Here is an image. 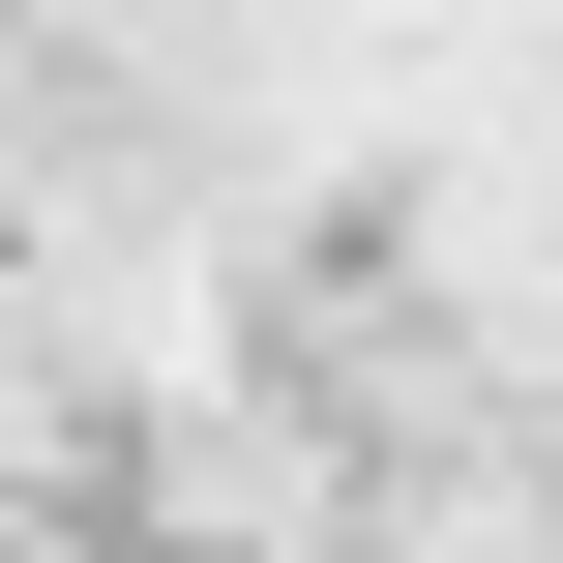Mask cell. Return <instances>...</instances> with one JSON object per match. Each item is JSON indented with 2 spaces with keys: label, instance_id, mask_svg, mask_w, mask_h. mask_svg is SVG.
Instances as JSON below:
<instances>
[{
  "label": "cell",
  "instance_id": "1",
  "mask_svg": "<svg viewBox=\"0 0 563 563\" xmlns=\"http://www.w3.org/2000/svg\"><path fill=\"white\" fill-rule=\"evenodd\" d=\"M0 563H59V505H0Z\"/></svg>",
  "mask_w": 563,
  "mask_h": 563
}]
</instances>
